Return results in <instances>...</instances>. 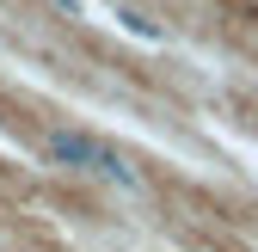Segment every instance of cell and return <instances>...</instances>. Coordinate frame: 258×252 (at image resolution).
<instances>
[{"label": "cell", "instance_id": "obj_1", "mask_svg": "<svg viewBox=\"0 0 258 252\" xmlns=\"http://www.w3.org/2000/svg\"><path fill=\"white\" fill-rule=\"evenodd\" d=\"M43 154L61 166V172H80V178H105V184H117V191H142V166L129 160L123 148H111V142H99V136H86V130H49L43 136Z\"/></svg>", "mask_w": 258, "mask_h": 252}]
</instances>
